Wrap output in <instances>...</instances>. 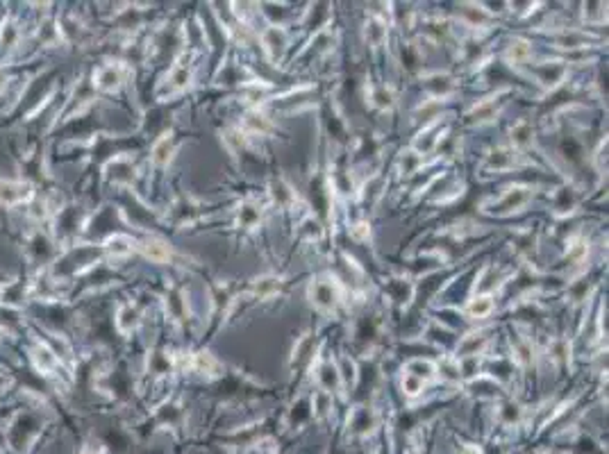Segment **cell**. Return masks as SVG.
I'll use <instances>...</instances> for the list:
<instances>
[{
	"label": "cell",
	"instance_id": "obj_4",
	"mask_svg": "<svg viewBox=\"0 0 609 454\" xmlns=\"http://www.w3.org/2000/svg\"><path fill=\"white\" fill-rule=\"evenodd\" d=\"M141 250H144V254L151 261H157V264H162V261H168L171 259V250H168V246H164L162 241H146L144 246H141Z\"/></svg>",
	"mask_w": 609,
	"mask_h": 454
},
{
	"label": "cell",
	"instance_id": "obj_11",
	"mask_svg": "<svg viewBox=\"0 0 609 454\" xmlns=\"http://www.w3.org/2000/svg\"><path fill=\"white\" fill-rule=\"evenodd\" d=\"M3 82H5V75H3V73H0V87H3Z\"/></svg>",
	"mask_w": 609,
	"mask_h": 454
},
{
	"label": "cell",
	"instance_id": "obj_5",
	"mask_svg": "<svg viewBox=\"0 0 609 454\" xmlns=\"http://www.w3.org/2000/svg\"><path fill=\"white\" fill-rule=\"evenodd\" d=\"M171 155H173V141H171V136L166 134L153 146V161L159 166H164V164H168Z\"/></svg>",
	"mask_w": 609,
	"mask_h": 454
},
{
	"label": "cell",
	"instance_id": "obj_3",
	"mask_svg": "<svg viewBox=\"0 0 609 454\" xmlns=\"http://www.w3.org/2000/svg\"><path fill=\"white\" fill-rule=\"evenodd\" d=\"M32 357H34V364H37V368L43 370V372H50L57 364H60V357H57L50 347H45V345L34 347Z\"/></svg>",
	"mask_w": 609,
	"mask_h": 454
},
{
	"label": "cell",
	"instance_id": "obj_9",
	"mask_svg": "<svg viewBox=\"0 0 609 454\" xmlns=\"http://www.w3.org/2000/svg\"><path fill=\"white\" fill-rule=\"evenodd\" d=\"M196 366H198L200 370H205V368H212V366H214V362H212V357H210V355H198Z\"/></svg>",
	"mask_w": 609,
	"mask_h": 454
},
{
	"label": "cell",
	"instance_id": "obj_10",
	"mask_svg": "<svg viewBox=\"0 0 609 454\" xmlns=\"http://www.w3.org/2000/svg\"><path fill=\"white\" fill-rule=\"evenodd\" d=\"M462 454H482V452H480L478 448H473V445H464V448H462Z\"/></svg>",
	"mask_w": 609,
	"mask_h": 454
},
{
	"label": "cell",
	"instance_id": "obj_12",
	"mask_svg": "<svg viewBox=\"0 0 609 454\" xmlns=\"http://www.w3.org/2000/svg\"><path fill=\"white\" fill-rule=\"evenodd\" d=\"M82 454H96V452H91V450H85Z\"/></svg>",
	"mask_w": 609,
	"mask_h": 454
},
{
	"label": "cell",
	"instance_id": "obj_7",
	"mask_svg": "<svg viewBox=\"0 0 609 454\" xmlns=\"http://www.w3.org/2000/svg\"><path fill=\"white\" fill-rule=\"evenodd\" d=\"M16 37V26L14 23H5L0 30V48H11V41Z\"/></svg>",
	"mask_w": 609,
	"mask_h": 454
},
{
	"label": "cell",
	"instance_id": "obj_6",
	"mask_svg": "<svg viewBox=\"0 0 609 454\" xmlns=\"http://www.w3.org/2000/svg\"><path fill=\"white\" fill-rule=\"evenodd\" d=\"M493 309V302H491V298H475V300H470V305H468V313L470 316H475V318H482V316H487V313Z\"/></svg>",
	"mask_w": 609,
	"mask_h": 454
},
{
	"label": "cell",
	"instance_id": "obj_2",
	"mask_svg": "<svg viewBox=\"0 0 609 454\" xmlns=\"http://www.w3.org/2000/svg\"><path fill=\"white\" fill-rule=\"evenodd\" d=\"M94 80H96L98 89L114 91V89H119L121 82H123V68L119 64H105V66H100L96 71Z\"/></svg>",
	"mask_w": 609,
	"mask_h": 454
},
{
	"label": "cell",
	"instance_id": "obj_8",
	"mask_svg": "<svg viewBox=\"0 0 609 454\" xmlns=\"http://www.w3.org/2000/svg\"><path fill=\"white\" fill-rule=\"evenodd\" d=\"M421 387H423V382H421V379H414L411 375H407V377H405V391H407L409 395H416V393L421 391Z\"/></svg>",
	"mask_w": 609,
	"mask_h": 454
},
{
	"label": "cell",
	"instance_id": "obj_1",
	"mask_svg": "<svg viewBox=\"0 0 609 454\" xmlns=\"http://www.w3.org/2000/svg\"><path fill=\"white\" fill-rule=\"evenodd\" d=\"M30 198H32V186L28 182H14V180L0 182V205L3 207H16L21 202H28Z\"/></svg>",
	"mask_w": 609,
	"mask_h": 454
}]
</instances>
